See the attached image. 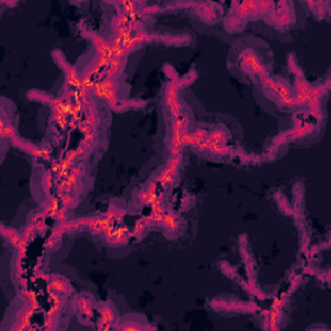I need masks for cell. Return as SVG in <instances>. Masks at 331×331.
<instances>
[{
    "label": "cell",
    "instance_id": "obj_27",
    "mask_svg": "<svg viewBox=\"0 0 331 331\" xmlns=\"http://www.w3.org/2000/svg\"><path fill=\"white\" fill-rule=\"evenodd\" d=\"M22 295H25L26 298H27V300H29V306L33 307V309H38V308H39V303L36 300V296L33 291H30V290H27L26 287H24V290H22Z\"/></svg>",
    "mask_w": 331,
    "mask_h": 331
},
{
    "label": "cell",
    "instance_id": "obj_11",
    "mask_svg": "<svg viewBox=\"0 0 331 331\" xmlns=\"http://www.w3.org/2000/svg\"><path fill=\"white\" fill-rule=\"evenodd\" d=\"M12 142H13V145H16L17 148L22 149V150L27 151L29 154H31L33 157H36V158H44V159H49L50 157V153L48 150H46V149H42V148H38V146H35V145L33 144H29V142H25V141L20 140V139H15V140H12Z\"/></svg>",
    "mask_w": 331,
    "mask_h": 331
},
{
    "label": "cell",
    "instance_id": "obj_5",
    "mask_svg": "<svg viewBox=\"0 0 331 331\" xmlns=\"http://www.w3.org/2000/svg\"><path fill=\"white\" fill-rule=\"evenodd\" d=\"M241 65L242 68L245 69L246 71L251 72V74H256V75H259L261 79L265 78V76H268V72H266L263 64L260 62L259 57H258L254 52H251V50H246L245 53H242Z\"/></svg>",
    "mask_w": 331,
    "mask_h": 331
},
{
    "label": "cell",
    "instance_id": "obj_19",
    "mask_svg": "<svg viewBox=\"0 0 331 331\" xmlns=\"http://www.w3.org/2000/svg\"><path fill=\"white\" fill-rule=\"evenodd\" d=\"M1 234H3V237L5 238L13 247H17L18 243H20L22 239V234H20L17 231L12 229V228L1 227Z\"/></svg>",
    "mask_w": 331,
    "mask_h": 331
},
{
    "label": "cell",
    "instance_id": "obj_16",
    "mask_svg": "<svg viewBox=\"0 0 331 331\" xmlns=\"http://www.w3.org/2000/svg\"><path fill=\"white\" fill-rule=\"evenodd\" d=\"M126 65V60H119V58H110V64L108 69L105 70V78H112L117 79V76L123 71Z\"/></svg>",
    "mask_w": 331,
    "mask_h": 331
},
{
    "label": "cell",
    "instance_id": "obj_3",
    "mask_svg": "<svg viewBox=\"0 0 331 331\" xmlns=\"http://www.w3.org/2000/svg\"><path fill=\"white\" fill-rule=\"evenodd\" d=\"M263 82V86L265 87L266 90H269L270 92H273L274 95H277L278 100L281 101L282 105H286V106H295L294 105V95L291 94V91L288 88L284 83L280 82V80H274L269 76H265L261 79Z\"/></svg>",
    "mask_w": 331,
    "mask_h": 331
},
{
    "label": "cell",
    "instance_id": "obj_29",
    "mask_svg": "<svg viewBox=\"0 0 331 331\" xmlns=\"http://www.w3.org/2000/svg\"><path fill=\"white\" fill-rule=\"evenodd\" d=\"M68 210L66 207H60V210L56 213V219L60 221V223H65L68 221Z\"/></svg>",
    "mask_w": 331,
    "mask_h": 331
},
{
    "label": "cell",
    "instance_id": "obj_20",
    "mask_svg": "<svg viewBox=\"0 0 331 331\" xmlns=\"http://www.w3.org/2000/svg\"><path fill=\"white\" fill-rule=\"evenodd\" d=\"M161 224H162L163 228H165L166 231L175 232L177 229V227H179V224H177L176 213H172V211H168V213H166L165 216H163L162 223H161Z\"/></svg>",
    "mask_w": 331,
    "mask_h": 331
},
{
    "label": "cell",
    "instance_id": "obj_2",
    "mask_svg": "<svg viewBox=\"0 0 331 331\" xmlns=\"http://www.w3.org/2000/svg\"><path fill=\"white\" fill-rule=\"evenodd\" d=\"M184 86L183 79H172L168 83V86L166 88V96H165V102L166 106L168 108L169 113L173 118L176 119L179 117H181V105L179 102V91H180L181 87Z\"/></svg>",
    "mask_w": 331,
    "mask_h": 331
},
{
    "label": "cell",
    "instance_id": "obj_4",
    "mask_svg": "<svg viewBox=\"0 0 331 331\" xmlns=\"http://www.w3.org/2000/svg\"><path fill=\"white\" fill-rule=\"evenodd\" d=\"M50 108H52V119L56 122L61 128H65L68 124V116H69V105L65 96L57 98H52L49 101Z\"/></svg>",
    "mask_w": 331,
    "mask_h": 331
},
{
    "label": "cell",
    "instance_id": "obj_21",
    "mask_svg": "<svg viewBox=\"0 0 331 331\" xmlns=\"http://www.w3.org/2000/svg\"><path fill=\"white\" fill-rule=\"evenodd\" d=\"M58 210H60V206H58V199L54 198V197H52V198L49 197V201L44 205V209H43L44 213H47L48 217H56V213H57Z\"/></svg>",
    "mask_w": 331,
    "mask_h": 331
},
{
    "label": "cell",
    "instance_id": "obj_31",
    "mask_svg": "<svg viewBox=\"0 0 331 331\" xmlns=\"http://www.w3.org/2000/svg\"><path fill=\"white\" fill-rule=\"evenodd\" d=\"M120 330H144V329H148L146 326H140L137 324H131V325H123L120 326Z\"/></svg>",
    "mask_w": 331,
    "mask_h": 331
},
{
    "label": "cell",
    "instance_id": "obj_23",
    "mask_svg": "<svg viewBox=\"0 0 331 331\" xmlns=\"http://www.w3.org/2000/svg\"><path fill=\"white\" fill-rule=\"evenodd\" d=\"M78 306H79L80 312H82L84 316L91 317L94 314V312H92V302H91L90 299L83 298L82 296V298L78 299Z\"/></svg>",
    "mask_w": 331,
    "mask_h": 331
},
{
    "label": "cell",
    "instance_id": "obj_8",
    "mask_svg": "<svg viewBox=\"0 0 331 331\" xmlns=\"http://www.w3.org/2000/svg\"><path fill=\"white\" fill-rule=\"evenodd\" d=\"M54 57L57 60V62L60 64L62 69H64V71H65V83H66V88H78L80 82V75L79 72L76 71V69L74 66H71L70 64L65 61V58L62 56L61 53H58L56 52L54 53Z\"/></svg>",
    "mask_w": 331,
    "mask_h": 331
},
{
    "label": "cell",
    "instance_id": "obj_10",
    "mask_svg": "<svg viewBox=\"0 0 331 331\" xmlns=\"http://www.w3.org/2000/svg\"><path fill=\"white\" fill-rule=\"evenodd\" d=\"M86 36H88L92 43H94L95 48H96V52H97V56H102V57H110V53H112V47H110V43L109 40H105L104 38L98 34L95 33H86Z\"/></svg>",
    "mask_w": 331,
    "mask_h": 331
},
{
    "label": "cell",
    "instance_id": "obj_17",
    "mask_svg": "<svg viewBox=\"0 0 331 331\" xmlns=\"http://www.w3.org/2000/svg\"><path fill=\"white\" fill-rule=\"evenodd\" d=\"M157 190H158V183L157 181H151L149 184V187L139 194V199H140L141 203L142 205H150L151 202L154 201L155 197L158 195Z\"/></svg>",
    "mask_w": 331,
    "mask_h": 331
},
{
    "label": "cell",
    "instance_id": "obj_12",
    "mask_svg": "<svg viewBox=\"0 0 331 331\" xmlns=\"http://www.w3.org/2000/svg\"><path fill=\"white\" fill-rule=\"evenodd\" d=\"M48 290L61 294V295H69L71 292V286L69 284L68 280L65 278L60 277V276H53V277H49Z\"/></svg>",
    "mask_w": 331,
    "mask_h": 331
},
{
    "label": "cell",
    "instance_id": "obj_30",
    "mask_svg": "<svg viewBox=\"0 0 331 331\" xmlns=\"http://www.w3.org/2000/svg\"><path fill=\"white\" fill-rule=\"evenodd\" d=\"M146 228V225L144 224V221L142 220H137L136 225H135V229H133V232L131 233V236H140L142 232H144V229Z\"/></svg>",
    "mask_w": 331,
    "mask_h": 331
},
{
    "label": "cell",
    "instance_id": "obj_25",
    "mask_svg": "<svg viewBox=\"0 0 331 331\" xmlns=\"http://www.w3.org/2000/svg\"><path fill=\"white\" fill-rule=\"evenodd\" d=\"M60 199H61V202H62V207L71 209V207H75L76 206L75 198H74L70 193H64V194H60Z\"/></svg>",
    "mask_w": 331,
    "mask_h": 331
},
{
    "label": "cell",
    "instance_id": "obj_18",
    "mask_svg": "<svg viewBox=\"0 0 331 331\" xmlns=\"http://www.w3.org/2000/svg\"><path fill=\"white\" fill-rule=\"evenodd\" d=\"M0 135H1L3 139L8 137V139H11V140H15V139L18 137L15 128H13V126H12L9 122H7V119L4 117V114L1 116V119H0Z\"/></svg>",
    "mask_w": 331,
    "mask_h": 331
},
{
    "label": "cell",
    "instance_id": "obj_9",
    "mask_svg": "<svg viewBox=\"0 0 331 331\" xmlns=\"http://www.w3.org/2000/svg\"><path fill=\"white\" fill-rule=\"evenodd\" d=\"M76 157H79L78 151L71 150L69 151L68 154L65 155V158L62 159L60 163H54L53 167H52V172L57 173L58 177H66L68 176V171L70 169L72 165H74V161L76 159Z\"/></svg>",
    "mask_w": 331,
    "mask_h": 331
},
{
    "label": "cell",
    "instance_id": "obj_1",
    "mask_svg": "<svg viewBox=\"0 0 331 331\" xmlns=\"http://www.w3.org/2000/svg\"><path fill=\"white\" fill-rule=\"evenodd\" d=\"M117 92H118V82L112 78H104L102 80L95 82L91 88V96H96L105 100L116 112H122L124 109L135 106V101H130V102L119 101Z\"/></svg>",
    "mask_w": 331,
    "mask_h": 331
},
{
    "label": "cell",
    "instance_id": "obj_15",
    "mask_svg": "<svg viewBox=\"0 0 331 331\" xmlns=\"http://www.w3.org/2000/svg\"><path fill=\"white\" fill-rule=\"evenodd\" d=\"M34 310L35 309H33V307L31 306H27L26 308H24V309L18 313L16 325L12 328V330H25V329L29 328L30 320H31V316H33Z\"/></svg>",
    "mask_w": 331,
    "mask_h": 331
},
{
    "label": "cell",
    "instance_id": "obj_26",
    "mask_svg": "<svg viewBox=\"0 0 331 331\" xmlns=\"http://www.w3.org/2000/svg\"><path fill=\"white\" fill-rule=\"evenodd\" d=\"M42 185H43V189L46 191L47 197H50V188H52V171H48L46 172V175L42 179Z\"/></svg>",
    "mask_w": 331,
    "mask_h": 331
},
{
    "label": "cell",
    "instance_id": "obj_28",
    "mask_svg": "<svg viewBox=\"0 0 331 331\" xmlns=\"http://www.w3.org/2000/svg\"><path fill=\"white\" fill-rule=\"evenodd\" d=\"M36 228H35V224L34 223H30L27 227L24 229V233H22V237L25 238V239H27V241L30 242V239L33 238L34 233H35Z\"/></svg>",
    "mask_w": 331,
    "mask_h": 331
},
{
    "label": "cell",
    "instance_id": "obj_14",
    "mask_svg": "<svg viewBox=\"0 0 331 331\" xmlns=\"http://www.w3.org/2000/svg\"><path fill=\"white\" fill-rule=\"evenodd\" d=\"M96 140H97V132H96V130L86 133L84 137H83V140L80 141L79 146L76 149L78 154L79 155L88 154V153L94 149L95 144H96Z\"/></svg>",
    "mask_w": 331,
    "mask_h": 331
},
{
    "label": "cell",
    "instance_id": "obj_24",
    "mask_svg": "<svg viewBox=\"0 0 331 331\" xmlns=\"http://www.w3.org/2000/svg\"><path fill=\"white\" fill-rule=\"evenodd\" d=\"M207 139L213 141V142H216V144H225V141H227V135H225L224 131L215 130L213 131V132H209Z\"/></svg>",
    "mask_w": 331,
    "mask_h": 331
},
{
    "label": "cell",
    "instance_id": "obj_13",
    "mask_svg": "<svg viewBox=\"0 0 331 331\" xmlns=\"http://www.w3.org/2000/svg\"><path fill=\"white\" fill-rule=\"evenodd\" d=\"M116 321V312L112 307L104 304L100 309V321H98V329L101 330H109Z\"/></svg>",
    "mask_w": 331,
    "mask_h": 331
},
{
    "label": "cell",
    "instance_id": "obj_6",
    "mask_svg": "<svg viewBox=\"0 0 331 331\" xmlns=\"http://www.w3.org/2000/svg\"><path fill=\"white\" fill-rule=\"evenodd\" d=\"M181 159L183 157L180 155H171V158L168 161V165L163 169L161 175L157 177V183L161 184L163 188L168 187L169 184H172L173 180H175V177L177 175V171H179V167H180Z\"/></svg>",
    "mask_w": 331,
    "mask_h": 331
},
{
    "label": "cell",
    "instance_id": "obj_7",
    "mask_svg": "<svg viewBox=\"0 0 331 331\" xmlns=\"http://www.w3.org/2000/svg\"><path fill=\"white\" fill-rule=\"evenodd\" d=\"M84 171L82 165H78L72 167L70 173L58 185V194H64V193H70L74 189H78V185H80V177Z\"/></svg>",
    "mask_w": 331,
    "mask_h": 331
},
{
    "label": "cell",
    "instance_id": "obj_22",
    "mask_svg": "<svg viewBox=\"0 0 331 331\" xmlns=\"http://www.w3.org/2000/svg\"><path fill=\"white\" fill-rule=\"evenodd\" d=\"M119 5L122 7V9L119 11L124 13V15L130 16L131 18H135V15L137 13V4L133 3V1H120Z\"/></svg>",
    "mask_w": 331,
    "mask_h": 331
}]
</instances>
